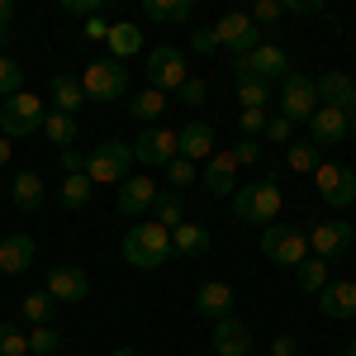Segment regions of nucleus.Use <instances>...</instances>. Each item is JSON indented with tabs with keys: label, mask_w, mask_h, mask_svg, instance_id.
<instances>
[{
	"label": "nucleus",
	"mask_w": 356,
	"mask_h": 356,
	"mask_svg": "<svg viewBox=\"0 0 356 356\" xmlns=\"http://www.w3.org/2000/svg\"><path fill=\"white\" fill-rule=\"evenodd\" d=\"M280 19V0H257L252 5V24L261 29V24H275Z\"/></svg>",
	"instance_id": "45"
},
{
	"label": "nucleus",
	"mask_w": 356,
	"mask_h": 356,
	"mask_svg": "<svg viewBox=\"0 0 356 356\" xmlns=\"http://www.w3.org/2000/svg\"><path fill=\"white\" fill-rule=\"evenodd\" d=\"M314 191L323 195V204L347 209V204H356V171L342 166V162H318V171H314Z\"/></svg>",
	"instance_id": "11"
},
{
	"label": "nucleus",
	"mask_w": 356,
	"mask_h": 356,
	"mask_svg": "<svg viewBox=\"0 0 356 356\" xmlns=\"http://www.w3.org/2000/svg\"><path fill=\"white\" fill-rule=\"evenodd\" d=\"M295 285H300L304 295H318V290L328 285V261H318V257H304L300 266H295Z\"/></svg>",
	"instance_id": "33"
},
{
	"label": "nucleus",
	"mask_w": 356,
	"mask_h": 356,
	"mask_svg": "<svg viewBox=\"0 0 356 356\" xmlns=\"http://www.w3.org/2000/svg\"><path fill=\"white\" fill-rule=\"evenodd\" d=\"M43 134H48V143H53L57 152H67V147H76V119L53 110L48 119H43Z\"/></svg>",
	"instance_id": "32"
},
{
	"label": "nucleus",
	"mask_w": 356,
	"mask_h": 356,
	"mask_svg": "<svg viewBox=\"0 0 356 356\" xmlns=\"http://www.w3.org/2000/svg\"><path fill=\"white\" fill-rule=\"evenodd\" d=\"M152 200H157V186H152V176H129L124 186H119V214H129V219H138V214H147L152 209Z\"/></svg>",
	"instance_id": "21"
},
{
	"label": "nucleus",
	"mask_w": 356,
	"mask_h": 356,
	"mask_svg": "<svg viewBox=\"0 0 356 356\" xmlns=\"http://www.w3.org/2000/svg\"><path fill=\"white\" fill-rule=\"evenodd\" d=\"M347 138H352V143H356V119H352V124H347Z\"/></svg>",
	"instance_id": "55"
},
{
	"label": "nucleus",
	"mask_w": 356,
	"mask_h": 356,
	"mask_svg": "<svg viewBox=\"0 0 356 356\" xmlns=\"http://www.w3.org/2000/svg\"><path fill=\"white\" fill-rule=\"evenodd\" d=\"M176 100H181L186 110H200V105L209 100V86L200 81V76H191V81H186V86H181V90H176Z\"/></svg>",
	"instance_id": "41"
},
{
	"label": "nucleus",
	"mask_w": 356,
	"mask_h": 356,
	"mask_svg": "<svg viewBox=\"0 0 356 356\" xmlns=\"http://www.w3.org/2000/svg\"><path fill=\"white\" fill-rule=\"evenodd\" d=\"M19 90H24V67L15 57H0V100L19 95Z\"/></svg>",
	"instance_id": "39"
},
{
	"label": "nucleus",
	"mask_w": 356,
	"mask_h": 356,
	"mask_svg": "<svg viewBox=\"0 0 356 356\" xmlns=\"http://www.w3.org/2000/svg\"><path fill=\"white\" fill-rule=\"evenodd\" d=\"M323 318H356V280H328L318 290Z\"/></svg>",
	"instance_id": "20"
},
{
	"label": "nucleus",
	"mask_w": 356,
	"mask_h": 356,
	"mask_svg": "<svg viewBox=\"0 0 356 356\" xmlns=\"http://www.w3.org/2000/svg\"><path fill=\"white\" fill-rule=\"evenodd\" d=\"M304 238H309V252L318 257V261H337L347 247L356 243V228L352 223H342V219H314L309 228H304Z\"/></svg>",
	"instance_id": "8"
},
{
	"label": "nucleus",
	"mask_w": 356,
	"mask_h": 356,
	"mask_svg": "<svg viewBox=\"0 0 356 356\" xmlns=\"http://www.w3.org/2000/svg\"><path fill=\"white\" fill-rule=\"evenodd\" d=\"M57 162H62V171H67V176H81V171H86V157L76 152V147H67V152H57Z\"/></svg>",
	"instance_id": "48"
},
{
	"label": "nucleus",
	"mask_w": 356,
	"mask_h": 356,
	"mask_svg": "<svg viewBox=\"0 0 356 356\" xmlns=\"http://www.w3.org/2000/svg\"><path fill=\"white\" fill-rule=\"evenodd\" d=\"M200 181H204V191L214 195V200L238 195V162H233V152H214L204 162V171H200Z\"/></svg>",
	"instance_id": "15"
},
{
	"label": "nucleus",
	"mask_w": 356,
	"mask_h": 356,
	"mask_svg": "<svg viewBox=\"0 0 356 356\" xmlns=\"http://www.w3.org/2000/svg\"><path fill=\"white\" fill-rule=\"evenodd\" d=\"M43 100L33 95V90H19V95H10V100H0V134L5 138H29L43 129Z\"/></svg>",
	"instance_id": "6"
},
{
	"label": "nucleus",
	"mask_w": 356,
	"mask_h": 356,
	"mask_svg": "<svg viewBox=\"0 0 356 356\" xmlns=\"http://www.w3.org/2000/svg\"><path fill=\"white\" fill-rule=\"evenodd\" d=\"M62 10H67V15H86V19H90V15H105V0H62Z\"/></svg>",
	"instance_id": "47"
},
{
	"label": "nucleus",
	"mask_w": 356,
	"mask_h": 356,
	"mask_svg": "<svg viewBox=\"0 0 356 356\" xmlns=\"http://www.w3.org/2000/svg\"><path fill=\"white\" fill-rule=\"evenodd\" d=\"M152 223H162L166 233L181 228V223H186V200L176 191H157V200H152Z\"/></svg>",
	"instance_id": "29"
},
{
	"label": "nucleus",
	"mask_w": 356,
	"mask_h": 356,
	"mask_svg": "<svg viewBox=\"0 0 356 356\" xmlns=\"http://www.w3.org/2000/svg\"><path fill=\"white\" fill-rule=\"evenodd\" d=\"M347 356H356V337H352V342H347Z\"/></svg>",
	"instance_id": "57"
},
{
	"label": "nucleus",
	"mask_w": 356,
	"mask_h": 356,
	"mask_svg": "<svg viewBox=\"0 0 356 356\" xmlns=\"http://www.w3.org/2000/svg\"><path fill=\"white\" fill-rule=\"evenodd\" d=\"M318 0H280V15H318Z\"/></svg>",
	"instance_id": "49"
},
{
	"label": "nucleus",
	"mask_w": 356,
	"mask_h": 356,
	"mask_svg": "<svg viewBox=\"0 0 356 356\" xmlns=\"http://www.w3.org/2000/svg\"><path fill=\"white\" fill-rule=\"evenodd\" d=\"M105 43H110V57H114V62H124V57L143 53V29L129 24V19H119V24H110Z\"/></svg>",
	"instance_id": "27"
},
{
	"label": "nucleus",
	"mask_w": 356,
	"mask_h": 356,
	"mask_svg": "<svg viewBox=\"0 0 356 356\" xmlns=\"http://www.w3.org/2000/svg\"><path fill=\"white\" fill-rule=\"evenodd\" d=\"M191 53H200V57H214V53H219L214 29H195V33H191Z\"/></svg>",
	"instance_id": "43"
},
{
	"label": "nucleus",
	"mask_w": 356,
	"mask_h": 356,
	"mask_svg": "<svg viewBox=\"0 0 356 356\" xmlns=\"http://www.w3.org/2000/svg\"><path fill=\"white\" fill-rule=\"evenodd\" d=\"M238 124H243V138H261L266 134V110H243Z\"/></svg>",
	"instance_id": "44"
},
{
	"label": "nucleus",
	"mask_w": 356,
	"mask_h": 356,
	"mask_svg": "<svg viewBox=\"0 0 356 356\" xmlns=\"http://www.w3.org/2000/svg\"><path fill=\"white\" fill-rule=\"evenodd\" d=\"M314 90H318V105H328V110H342V114H347L356 81L347 76V72H323V76L314 81Z\"/></svg>",
	"instance_id": "24"
},
{
	"label": "nucleus",
	"mask_w": 356,
	"mask_h": 356,
	"mask_svg": "<svg viewBox=\"0 0 356 356\" xmlns=\"http://www.w3.org/2000/svg\"><path fill=\"white\" fill-rule=\"evenodd\" d=\"M209 247H214V233L204 223L186 219L181 228H171V252H181V257H204Z\"/></svg>",
	"instance_id": "25"
},
{
	"label": "nucleus",
	"mask_w": 356,
	"mask_h": 356,
	"mask_svg": "<svg viewBox=\"0 0 356 356\" xmlns=\"http://www.w3.org/2000/svg\"><path fill=\"white\" fill-rule=\"evenodd\" d=\"M176 152L186 162H209L214 157V129L204 119H191L186 129H176Z\"/></svg>",
	"instance_id": "17"
},
{
	"label": "nucleus",
	"mask_w": 356,
	"mask_h": 356,
	"mask_svg": "<svg viewBox=\"0 0 356 356\" xmlns=\"http://www.w3.org/2000/svg\"><path fill=\"white\" fill-rule=\"evenodd\" d=\"M143 15L152 24H186L191 19V0H143Z\"/></svg>",
	"instance_id": "30"
},
{
	"label": "nucleus",
	"mask_w": 356,
	"mask_h": 356,
	"mask_svg": "<svg viewBox=\"0 0 356 356\" xmlns=\"http://www.w3.org/2000/svg\"><path fill=\"white\" fill-rule=\"evenodd\" d=\"M318 114V90L309 76L300 72H290L285 81H280V119H290V124H309Z\"/></svg>",
	"instance_id": "12"
},
{
	"label": "nucleus",
	"mask_w": 356,
	"mask_h": 356,
	"mask_svg": "<svg viewBox=\"0 0 356 356\" xmlns=\"http://www.w3.org/2000/svg\"><path fill=\"white\" fill-rule=\"evenodd\" d=\"M29 352H33V356L62 352V332H57V328H33V332H29Z\"/></svg>",
	"instance_id": "40"
},
{
	"label": "nucleus",
	"mask_w": 356,
	"mask_h": 356,
	"mask_svg": "<svg viewBox=\"0 0 356 356\" xmlns=\"http://www.w3.org/2000/svg\"><path fill=\"white\" fill-rule=\"evenodd\" d=\"M81 90H86V100H95V105L124 100V95H129V72H124V62H114V57L90 62L86 76H81Z\"/></svg>",
	"instance_id": "4"
},
{
	"label": "nucleus",
	"mask_w": 356,
	"mask_h": 356,
	"mask_svg": "<svg viewBox=\"0 0 356 356\" xmlns=\"http://www.w3.org/2000/svg\"><path fill=\"white\" fill-rule=\"evenodd\" d=\"M48 295H53L57 309H62V304H81L86 295H90V275H86L81 266H53V271H48Z\"/></svg>",
	"instance_id": "14"
},
{
	"label": "nucleus",
	"mask_w": 356,
	"mask_h": 356,
	"mask_svg": "<svg viewBox=\"0 0 356 356\" xmlns=\"http://www.w3.org/2000/svg\"><path fill=\"white\" fill-rule=\"evenodd\" d=\"M10 19H15V0H0V43L10 38Z\"/></svg>",
	"instance_id": "51"
},
{
	"label": "nucleus",
	"mask_w": 356,
	"mask_h": 356,
	"mask_svg": "<svg viewBox=\"0 0 356 356\" xmlns=\"http://www.w3.org/2000/svg\"><path fill=\"white\" fill-rule=\"evenodd\" d=\"M271 356H300V342H295L290 332H280V337L271 342Z\"/></svg>",
	"instance_id": "50"
},
{
	"label": "nucleus",
	"mask_w": 356,
	"mask_h": 356,
	"mask_svg": "<svg viewBox=\"0 0 356 356\" xmlns=\"http://www.w3.org/2000/svg\"><path fill=\"white\" fill-rule=\"evenodd\" d=\"M29 352V337L15 318H0V356H24Z\"/></svg>",
	"instance_id": "35"
},
{
	"label": "nucleus",
	"mask_w": 356,
	"mask_h": 356,
	"mask_svg": "<svg viewBox=\"0 0 356 356\" xmlns=\"http://www.w3.org/2000/svg\"><path fill=\"white\" fill-rule=\"evenodd\" d=\"M129 166H134V147L110 138L95 152H86V181L90 186H124L129 181Z\"/></svg>",
	"instance_id": "3"
},
{
	"label": "nucleus",
	"mask_w": 356,
	"mask_h": 356,
	"mask_svg": "<svg viewBox=\"0 0 356 356\" xmlns=\"http://www.w3.org/2000/svg\"><path fill=\"white\" fill-rule=\"evenodd\" d=\"M195 309H200L204 318H214V323L233 318V285H228V280H204V285L195 290Z\"/></svg>",
	"instance_id": "19"
},
{
	"label": "nucleus",
	"mask_w": 356,
	"mask_h": 356,
	"mask_svg": "<svg viewBox=\"0 0 356 356\" xmlns=\"http://www.w3.org/2000/svg\"><path fill=\"white\" fill-rule=\"evenodd\" d=\"M186 81H191V72H186V53H181V48L162 43V48L147 53V86H152V90H162V95L171 90V95H176Z\"/></svg>",
	"instance_id": "9"
},
{
	"label": "nucleus",
	"mask_w": 356,
	"mask_h": 356,
	"mask_svg": "<svg viewBox=\"0 0 356 356\" xmlns=\"http://www.w3.org/2000/svg\"><path fill=\"white\" fill-rule=\"evenodd\" d=\"M233 162L247 166V162H261V138H243L238 147H233Z\"/></svg>",
	"instance_id": "46"
},
{
	"label": "nucleus",
	"mask_w": 356,
	"mask_h": 356,
	"mask_svg": "<svg viewBox=\"0 0 356 356\" xmlns=\"http://www.w3.org/2000/svg\"><path fill=\"white\" fill-rule=\"evenodd\" d=\"M261 252L275 266H300L309 257V238H304V223H266L261 228Z\"/></svg>",
	"instance_id": "7"
},
{
	"label": "nucleus",
	"mask_w": 356,
	"mask_h": 356,
	"mask_svg": "<svg viewBox=\"0 0 356 356\" xmlns=\"http://www.w3.org/2000/svg\"><path fill=\"white\" fill-rule=\"evenodd\" d=\"M347 124H352V114L342 110H328V105H318V114L309 119V143L323 152V147H337L342 138H347Z\"/></svg>",
	"instance_id": "16"
},
{
	"label": "nucleus",
	"mask_w": 356,
	"mask_h": 356,
	"mask_svg": "<svg viewBox=\"0 0 356 356\" xmlns=\"http://www.w3.org/2000/svg\"><path fill=\"white\" fill-rule=\"evenodd\" d=\"M105 33H110L105 15H90V19H86V38H105Z\"/></svg>",
	"instance_id": "52"
},
{
	"label": "nucleus",
	"mask_w": 356,
	"mask_h": 356,
	"mask_svg": "<svg viewBox=\"0 0 356 356\" xmlns=\"http://www.w3.org/2000/svg\"><path fill=\"white\" fill-rule=\"evenodd\" d=\"M90 204V181H86V171L81 176H67L62 181V209H86Z\"/></svg>",
	"instance_id": "36"
},
{
	"label": "nucleus",
	"mask_w": 356,
	"mask_h": 356,
	"mask_svg": "<svg viewBox=\"0 0 356 356\" xmlns=\"http://www.w3.org/2000/svg\"><path fill=\"white\" fill-rule=\"evenodd\" d=\"M280 204H285V200H280V186L266 176V181H252V186H243V191L233 195V219L266 228V223H275Z\"/></svg>",
	"instance_id": "2"
},
{
	"label": "nucleus",
	"mask_w": 356,
	"mask_h": 356,
	"mask_svg": "<svg viewBox=\"0 0 356 356\" xmlns=\"http://www.w3.org/2000/svg\"><path fill=\"white\" fill-rule=\"evenodd\" d=\"M110 356H138V347H114Z\"/></svg>",
	"instance_id": "54"
},
{
	"label": "nucleus",
	"mask_w": 356,
	"mask_h": 356,
	"mask_svg": "<svg viewBox=\"0 0 356 356\" xmlns=\"http://www.w3.org/2000/svg\"><path fill=\"white\" fill-rule=\"evenodd\" d=\"M238 105L243 110H266L271 105V86L266 81H238Z\"/></svg>",
	"instance_id": "38"
},
{
	"label": "nucleus",
	"mask_w": 356,
	"mask_h": 356,
	"mask_svg": "<svg viewBox=\"0 0 356 356\" xmlns=\"http://www.w3.org/2000/svg\"><path fill=\"white\" fill-rule=\"evenodd\" d=\"M10 157H15V147H10V138H5V134H0V166H5V162H10Z\"/></svg>",
	"instance_id": "53"
},
{
	"label": "nucleus",
	"mask_w": 356,
	"mask_h": 356,
	"mask_svg": "<svg viewBox=\"0 0 356 356\" xmlns=\"http://www.w3.org/2000/svg\"><path fill=\"white\" fill-rule=\"evenodd\" d=\"M48 95H53V110L72 114V119H76V110L86 105V90H81V76H76V72H57L53 81H48Z\"/></svg>",
	"instance_id": "23"
},
{
	"label": "nucleus",
	"mask_w": 356,
	"mask_h": 356,
	"mask_svg": "<svg viewBox=\"0 0 356 356\" xmlns=\"http://www.w3.org/2000/svg\"><path fill=\"white\" fill-rule=\"evenodd\" d=\"M266 143H275V147H290V138H295V124H290V119H280V114H271V119H266Z\"/></svg>",
	"instance_id": "42"
},
{
	"label": "nucleus",
	"mask_w": 356,
	"mask_h": 356,
	"mask_svg": "<svg viewBox=\"0 0 356 356\" xmlns=\"http://www.w3.org/2000/svg\"><path fill=\"white\" fill-rule=\"evenodd\" d=\"M33 261H38V247H33L29 233H5L0 238V271L5 275H24Z\"/></svg>",
	"instance_id": "18"
},
{
	"label": "nucleus",
	"mask_w": 356,
	"mask_h": 356,
	"mask_svg": "<svg viewBox=\"0 0 356 356\" xmlns=\"http://www.w3.org/2000/svg\"><path fill=\"white\" fill-rule=\"evenodd\" d=\"M214 356H252V328L243 318L214 323Z\"/></svg>",
	"instance_id": "22"
},
{
	"label": "nucleus",
	"mask_w": 356,
	"mask_h": 356,
	"mask_svg": "<svg viewBox=\"0 0 356 356\" xmlns=\"http://www.w3.org/2000/svg\"><path fill=\"white\" fill-rule=\"evenodd\" d=\"M214 38H219L223 53H233V57H247V53H257V48L266 43L261 29L252 24V15H238V10H228L219 24H214Z\"/></svg>",
	"instance_id": "10"
},
{
	"label": "nucleus",
	"mask_w": 356,
	"mask_h": 356,
	"mask_svg": "<svg viewBox=\"0 0 356 356\" xmlns=\"http://www.w3.org/2000/svg\"><path fill=\"white\" fill-rule=\"evenodd\" d=\"M134 147V162L143 166H171L181 152H176V129H166V124H152V129H143L138 134V143H129Z\"/></svg>",
	"instance_id": "13"
},
{
	"label": "nucleus",
	"mask_w": 356,
	"mask_h": 356,
	"mask_svg": "<svg viewBox=\"0 0 356 356\" xmlns=\"http://www.w3.org/2000/svg\"><path fill=\"white\" fill-rule=\"evenodd\" d=\"M318 162H323V152H318L314 143H290V147H285V166L300 171V176H314Z\"/></svg>",
	"instance_id": "34"
},
{
	"label": "nucleus",
	"mask_w": 356,
	"mask_h": 356,
	"mask_svg": "<svg viewBox=\"0 0 356 356\" xmlns=\"http://www.w3.org/2000/svg\"><path fill=\"white\" fill-rule=\"evenodd\" d=\"M119 252H124V261H129L134 271H157V266H166V257H171V233L152 219L134 223V228L124 233Z\"/></svg>",
	"instance_id": "1"
},
{
	"label": "nucleus",
	"mask_w": 356,
	"mask_h": 356,
	"mask_svg": "<svg viewBox=\"0 0 356 356\" xmlns=\"http://www.w3.org/2000/svg\"><path fill=\"white\" fill-rule=\"evenodd\" d=\"M129 114H134V119L143 124V129H152V124H157V119L166 114V95L147 86V90H138V95H129Z\"/></svg>",
	"instance_id": "28"
},
{
	"label": "nucleus",
	"mask_w": 356,
	"mask_h": 356,
	"mask_svg": "<svg viewBox=\"0 0 356 356\" xmlns=\"http://www.w3.org/2000/svg\"><path fill=\"white\" fill-rule=\"evenodd\" d=\"M347 114H352V119H356V90H352V105H347Z\"/></svg>",
	"instance_id": "56"
},
{
	"label": "nucleus",
	"mask_w": 356,
	"mask_h": 356,
	"mask_svg": "<svg viewBox=\"0 0 356 356\" xmlns=\"http://www.w3.org/2000/svg\"><path fill=\"white\" fill-rule=\"evenodd\" d=\"M10 200H15V209H24L33 214L43 200H48V186H43V171H19L15 176V186H10Z\"/></svg>",
	"instance_id": "26"
},
{
	"label": "nucleus",
	"mask_w": 356,
	"mask_h": 356,
	"mask_svg": "<svg viewBox=\"0 0 356 356\" xmlns=\"http://www.w3.org/2000/svg\"><path fill=\"white\" fill-rule=\"evenodd\" d=\"M195 181H200V166L195 162H186V157H176V162L166 166V191H186V186H195Z\"/></svg>",
	"instance_id": "37"
},
{
	"label": "nucleus",
	"mask_w": 356,
	"mask_h": 356,
	"mask_svg": "<svg viewBox=\"0 0 356 356\" xmlns=\"http://www.w3.org/2000/svg\"><path fill=\"white\" fill-rule=\"evenodd\" d=\"M295 67H290V53L285 48H275V43H261L257 53H247V57H233V76L238 81H285Z\"/></svg>",
	"instance_id": "5"
},
{
	"label": "nucleus",
	"mask_w": 356,
	"mask_h": 356,
	"mask_svg": "<svg viewBox=\"0 0 356 356\" xmlns=\"http://www.w3.org/2000/svg\"><path fill=\"white\" fill-rule=\"evenodd\" d=\"M19 314H24L33 328H53V318H57V304H53V295L43 290H33V295H24V304H19Z\"/></svg>",
	"instance_id": "31"
}]
</instances>
